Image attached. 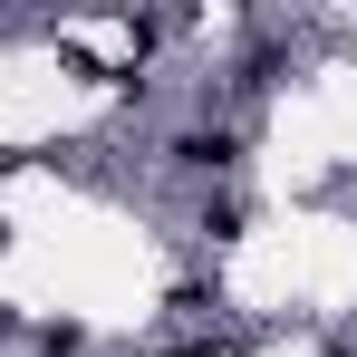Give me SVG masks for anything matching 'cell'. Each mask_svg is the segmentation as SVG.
I'll use <instances>...</instances> for the list:
<instances>
[{
  "label": "cell",
  "instance_id": "cell-1",
  "mask_svg": "<svg viewBox=\"0 0 357 357\" xmlns=\"http://www.w3.org/2000/svg\"><path fill=\"white\" fill-rule=\"evenodd\" d=\"M174 155H183V165H203V174H213V165H232V135H183Z\"/></svg>",
  "mask_w": 357,
  "mask_h": 357
},
{
  "label": "cell",
  "instance_id": "cell-2",
  "mask_svg": "<svg viewBox=\"0 0 357 357\" xmlns=\"http://www.w3.org/2000/svg\"><path fill=\"white\" fill-rule=\"evenodd\" d=\"M183 357H203V348H183Z\"/></svg>",
  "mask_w": 357,
  "mask_h": 357
}]
</instances>
